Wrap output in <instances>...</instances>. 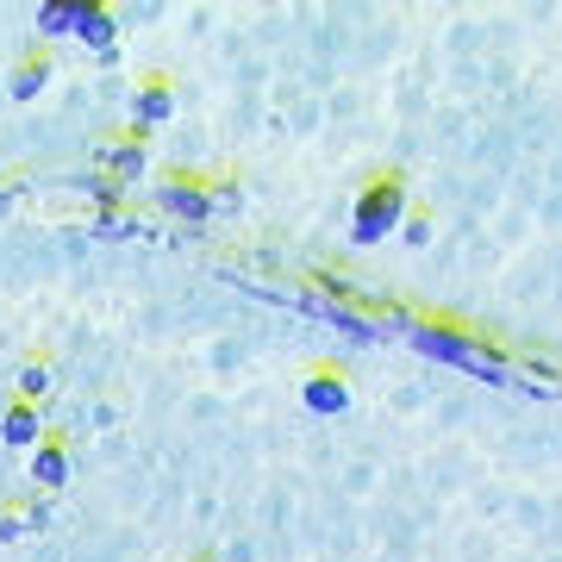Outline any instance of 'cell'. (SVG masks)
Instances as JSON below:
<instances>
[{"instance_id":"1","label":"cell","mask_w":562,"mask_h":562,"mask_svg":"<svg viewBox=\"0 0 562 562\" xmlns=\"http://www.w3.org/2000/svg\"><path fill=\"white\" fill-rule=\"evenodd\" d=\"M362 306L375 313V325H401L419 357H438L450 369H462V375H475V382L513 387V357L501 344H487L482 331H469L457 319H431V313H394V306H382V294H362Z\"/></svg>"},{"instance_id":"2","label":"cell","mask_w":562,"mask_h":562,"mask_svg":"<svg viewBox=\"0 0 562 562\" xmlns=\"http://www.w3.org/2000/svg\"><path fill=\"white\" fill-rule=\"evenodd\" d=\"M406 213H413L406 176L401 169H375V176L357 188V201H350V238L357 244H387L394 232H401Z\"/></svg>"},{"instance_id":"3","label":"cell","mask_w":562,"mask_h":562,"mask_svg":"<svg viewBox=\"0 0 562 562\" xmlns=\"http://www.w3.org/2000/svg\"><path fill=\"white\" fill-rule=\"evenodd\" d=\"M157 206L169 213V220H181L188 232H201V225L213 220V181H201V176H162L157 181Z\"/></svg>"},{"instance_id":"4","label":"cell","mask_w":562,"mask_h":562,"mask_svg":"<svg viewBox=\"0 0 562 562\" xmlns=\"http://www.w3.org/2000/svg\"><path fill=\"white\" fill-rule=\"evenodd\" d=\"M169 113H176V76H162V69H150V76L132 88V138H150V132H162L169 125Z\"/></svg>"},{"instance_id":"5","label":"cell","mask_w":562,"mask_h":562,"mask_svg":"<svg viewBox=\"0 0 562 562\" xmlns=\"http://www.w3.org/2000/svg\"><path fill=\"white\" fill-rule=\"evenodd\" d=\"M301 406L306 413H319V419L350 413V375H344L338 362H313V369L301 375Z\"/></svg>"},{"instance_id":"6","label":"cell","mask_w":562,"mask_h":562,"mask_svg":"<svg viewBox=\"0 0 562 562\" xmlns=\"http://www.w3.org/2000/svg\"><path fill=\"white\" fill-rule=\"evenodd\" d=\"M144 162H150V150H144V138H132V132H120V138H106L101 150H94V176L113 181V188H138Z\"/></svg>"},{"instance_id":"7","label":"cell","mask_w":562,"mask_h":562,"mask_svg":"<svg viewBox=\"0 0 562 562\" xmlns=\"http://www.w3.org/2000/svg\"><path fill=\"white\" fill-rule=\"evenodd\" d=\"M25 469H32V487H38V494H63L69 475H76V450H69V438H50V431H44L38 450L25 457Z\"/></svg>"},{"instance_id":"8","label":"cell","mask_w":562,"mask_h":562,"mask_svg":"<svg viewBox=\"0 0 562 562\" xmlns=\"http://www.w3.org/2000/svg\"><path fill=\"white\" fill-rule=\"evenodd\" d=\"M76 44H88L94 57H113V50H120V13H113V7H94V0H81Z\"/></svg>"},{"instance_id":"9","label":"cell","mask_w":562,"mask_h":562,"mask_svg":"<svg viewBox=\"0 0 562 562\" xmlns=\"http://www.w3.org/2000/svg\"><path fill=\"white\" fill-rule=\"evenodd\" d=\"M50 69H57V63H50V50H44V44H32V50L13 63V76H7V94H13L20 106L38 101L44 88H50Z\"/></svg>"},{"instance_id":"10","label":"cell","mask_w":562,"mask_h":562,"mask_svg":"<svg viewBox=\"0 0 562 562\" xmlns=\"http://www.w3.org/2000/svg\"><path fill=\"white\" fill-rule=\"evenodd\" d=\"M0 438L32 457V450H38V438H44V413H38L32 401H13L7 413H0Z\"/></svg>"},{"instance_id":"11","label":"cell","mask_w":562,"mask_h":562,"mask_svg":"<svg viewBox=\"0 0 562 562\" xmlns=\"http://www.w3.org/2000/svg\"><path fill=\"white\" fill-rule=\"evenodd\" d=\"M44 519H50V506H44V501L0 506V543H20V538H32V531H44Z\"/></svg>"},{"instance_id":"12","label":"cell","mask_w":562,"mask_h":562,"mask_svg":"<svg viewBox=\"0 0 562 562\" xmlns=\"http://www.w3.org/2000/svg\"><path fill=\"white\" fill-rule=\"evenodd\" d=\"M76 13H81V0H44L38 7V44L44 50L57 38H76Z\"/></svg>"},{"instance_id":"13","label":"cell","mask_w":562,"mask_h":562,"mask_svg":"<svg viewBox=\"0 0 562 562\" xmlns=\"http://www.w3.org/2000/svg\"><path fill=\"white\" fill-rule=\"evenodd\" d=\"M144 225H138V213H125V206H113V213H94L88 220V238H138Z\"/></svg>"},{"instance_id":"14","label":"cell","mask_w":562,"mask_h":562,"mask_svg":"<svg viewBox=\"0 0 562 562\" xmlns=\"http://www.w3.org/2000/svg\"><path fill=\"white\" fill-rule=\"evenodd\" d=\"M50 382H57V375H50V362H44V357H32V362L20 369V401L44 406V394H50Z\"/></svg>"},{"instance_id":"15","label":"cell","mask_w":562,"mask_h":562,"mask_svg":"<svg viewBox=\"0 0 562 562\" xmlns=\"http://www.w3.org/2000/svg\"><path fill=\"white\" fill-rule=\"evenodd\" d=\"M401 238L413 244V250H419V244H431V213H425V206H413V213L401 220Z\"/></svg>"},{"instance_id":"16","label":"cell","mask_w":562,"mask_h":562,"mask_svg":"<svg viewBox=\"0 0 562 562\" xmlns=\"http://www.w3.org/2000/svg\"><path fill=\"white\" fill-rule=\"evenodd\" d=\"M238 206V181L225 176V181H213V213H232Z\"/></svg>"}]
</instances>
